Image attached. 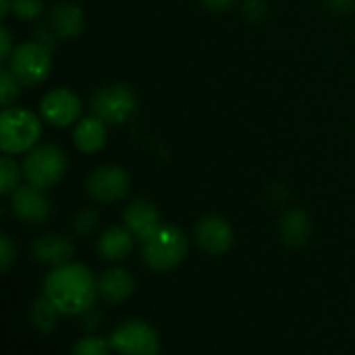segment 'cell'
Segmentation results:
<instances>
[{"mask_svg": "<svg viewBox=\"0 0 355 355\" xmlns=\"http://www.w3.org/2000/svg\"><path fill=\"white\" fill-rule=\"evenodd\" d=\"M98 295V283L83 264H67L54 268L44 281V297L64 316H77L92 310Z\"/></svg>", "mask_w": 355, "mask_h": 355, "instance_id": "6da1fadb", "label": "cell"}, {"mask_svg": "<svg viewBox=\"0 0 355 355\" xmlns=\"http://www.w3.org/2000/svg\"><path fill=\"white\" fill-rule=\"evenodd\" d=\"M42 137V123L40 119L19 106L2 108L0 112V150L6 156L27 154L37 146Z\"/></svg>", "mask_w": 355, "mask_h": 355, "instance_id": "7a4b0ae2", "label": "cell"}, {"mask_svg": "<svg viewBox=\"0 0 355 355\" xmlns=\"http://www.w3.org/2000/svg\"><path fill=\"white\" fill-rule=\"evenodd\" d=\"M187 254V239L183 231L175 225H160L156 233L141 241V256L144 262L156 270L164 272L183 262Z\"/></svg>", "mask_w": 355, "mask_h": 355, "instance_id": "3957f363", "label": "cell"}, {"mask_svg": "<svg viewBox=\"0 0 355 355\" xmlns=\"http://www.w3.org/2000/svg\"><path fill=\"white\" fill-rule=\"evenodd\" d=\"M21 166H23V175L27 183L40 189H48L64 177L69 160H67V154L58 146L44 144V146H35L33 150H29Z\"/></svg>", "mask_w": 355, "mask_h": 355, "instance_id": "277c9868", "label": "cell"}, {"mask_svg": "<svg viewBox=\"0 0 355 355\" xmlns=\"http://www.w3.org/2000/svg\"><path fill=\"white\" fill-rule=\"evenodd\" d=\"M50 52L52 50L46 48L44 44H40L37 40H29V42L15 46L6 67L19 79L21 85H27V87L40 85L48 79V75L52 71Z\"/></svg>", "mask_w": 355, "mask_h": 355, "instance_id": "5b68a950", "label": "cell"}, {"mask_svg": "<svg viewBox=\"0 0 355 355\" xmlns=\"http://www.w3.org/2000/svg\"><path fill=\"white\" fill-rule=\"evenodd\" d=\"M92 112L106 125H123L131 119L137 108V98L133 89L125 83H112L98 89L92 96Z\"/></svg>", "mask_w": 355, "mask_h": 355, "instance_id": "8992f818", "label": "cell"}, {"mask_svg": "<svg viewBox=\"0 0 355 355\" xmlns=\"http://www.w3.org/2000/svg\"><path fill=\"white\" fill-rule=\"evenodd\" d=\"M110 347L119 355H158V333L144 320H127L110 335Z\"/></svg>", "mask_w": 355, "mask_h": 355, "instance_id": "52a82bcc", "label": "cell"}, {"mask_svg": "<svg viewBox=\"0 0 355 355\" xmlns=\"http://www.w3.org/2000/svg\"><path fill=\"white\" fill-rule=\"evenodd\" d=\"M129 185H131V179L127 171L116 164H106V166L92 171L85 181L87 193L96 202H102V204H112V202L123 200L129 193Z\"/></svg>", "mask_w": 355, "mask_h": 355, "instance_id": "ba28073f", "label": "cell"}, {"mask_svg": "<svg viewBox=\"0 0 355 355\" xmlns=\"http://www.w3.org/2000/svg\"><path fill=\"white\" fill-rule=\"evenodd\" d=\"M40 114L44 116L46 123L54 127H69L73 123H79L81 100L75 92L67 87H54L42 98Z\"/></svg>", "mask_w": 355, "mask_h": 355, "instance_id": "9c48e42d", "label": "cell"}, {"mask_svg": "<svg viewBox=\"0 0 355 355\" xmlns=\"http://www.w3.org/2000/svg\"><path fill=\"white\" fill-rule=\"evenodd\" d=\"M10 208L12 214L29 225H40L44 220H48L50 212H52V204L48 200V196L44 193V189L27 183V185H19L12 193H10Z\"/></svg>", "mask_w": 355, "mask_h": 355, "instance_id": "30bf717a", "label": "cell"}, {"mask_svg": "<svg viewBox=\"0 0 355 355\" xmlns=\"http://www.w3.org/2000/svg\"><path fill=\"white\" fill-rule=\"evenodd\" d=\"M196 239L204 252L212 256H220L229 252L233 245V227L225 218L216 214H208L196 225Z\"/></svg>", "mask_w": 355, "mask_h": 355, "instance_id": "8fae6325", "label": "cell"}, {"mask_svg": "<svg viewBox=\"0 0 355 355\" xmlns=\"http://www.w3.org/2000/svg\"><path fill=\"white\" fill-rule=\"evenodd\" d=\"M31 254L40 264L52 266V268H60L71 264V258L75 254V245L69 237L58 235V233H48L42 235L33 241L31 245Z\"/></svg>", "mask_w": 355, "mask_h": 355, "instance_id": "7c38bea8", "label": "cell"}, {"mask_svg": "<svg viewBox=\"0 0 355 355\" xmlns=\"http://www.w3.org/2000/svg\"><path fill=\"white\" fill-rule=\"evenodd\" d=\"M123 220H125V227L135 235V239L144 241L148 239L152 233H156L160 229V212L158 208L150 202V200H133L125 212H123Z\"/></svg>", "mask_w": 355, "mask_h": 355, "instance_id": "4fadbf2b", "label": "cell"}, {"mask_svg": "<svg viewBox=\"0 0 355 355\" xmlns=\"http://www.w3.org/2000/svg\"><path fill=\"white\" fill-rule=\"evenodd\" d=\"M50 29L58 40H75L85 29V12L75 2H58L50 12Z\"/></svg>", "mask_w": 355, "mask_h": 355, "instance_id": "5bb4252c", "label": "cell"}, {"mask_svg": "<svg viewBox=\"0 0 355 355\" xmlns=\"http://www.w3.org/2000/svg\"><path fill=\"white\" fill-rule=\"evenodd\" d=\"M135 291V279L125 268H110L98 281V295L108 304H121Z\"/></svg>", "mask_w": 355, "mask_h": 355, "instance_id": "9a60e30c", "label": "cell"}, {"mask_svg": "<svg viewBox=\"0 0 355 355\" xmlns=\"http://www.w3.org/2000/svg\"><path fill=\"white\" fill-rule=\"evenodd\" d=\"M135 235L127 227H108L98 239V254L108 262H121L133 252Z\"/></svg>", "mask_w": 355, "mask_h": 355, "instance_id": "2e32d148", "label": "cell"}, {"mask_svg": "<svg viewBox=\"0 0 355 355\" xmlns=\"http://www.w3.org/2000/svg\"><path fill=\"white\" fill-rule=\"evenodd\" d=\"M106 139H108V131H106V123L102 119H98L94 114L79 119L75 133H73V141L79 152L96 154L106 146Z\"/></svg>", "mask_w": 355, "mask_h": 355, "instance_id": "e0dca14e", "label": "cell"}, {"mask_svg": "<svg viewBox=\"0 0 355 355\" xmlns=\"http://www.w3.org/2000/svg\"><path fill=\"white\" fill-rule=\"evenodd\" d=\"M310 233H312V220L310 216L300 210V208H293V210H287L281 220H279V235L281 239L291 245V248H302L308 243L310 239Z\"/></svg>", "mask_w": 355, "mask_h": 355, "instance_id": "ac0fdd59", "label": "cell"}, {"mask_svg": "<svg viewBox=\"0 0 355 355\" xmlns=\"http://www.w3.org/2000/svg\"><path fill=\"white\" fill-rule=\"evenodd\" d=\"M60 312L54 308V304L48 297H40L31 308V322L42 333H52L58 324Z\"/></svg>", "mask_w": 355, "mask_h": 355, "instance_id": "d6986e66", "label": "cell"}, {"mask_svg": "<svg viewBox=\"0 0 355 355\" xmlns=\"http://www.w3.org/2000/svg\"><path fill=\"white\" fill-rule=\"evenodd\" d=\"M21 94V83L19 79L8 71V67L0 69V106L10 108Z\"/></svg>", "mask_w": 355, "mask_h": 355, "instance_id": "ffe728a7", "label": "cell"}, {"mask_svg": "<svg viewBox=\"0 0 355 355\" xmlns=\"http://www.w3.org/2000/svg\"><path fill=\"white\" fill-rule=\"evenodd\" d=\"M19 179H21V171H19L17 162L4 154L0 160V193L10 196L19 187Z\"/></svg>", "mask_w": 355, "mask_h": 355, "instance_id": "44dd1931", "label": "cell"}, {"mask_svg": "<svg viewBox=\"0 0 355 355\" xmlns=\"http://www.w3.org/2000/svg\"><path fill=\"white\" fill-rule=\"evenodd\" d=\"M110 349V341L102 337H83L75 343L73 355H108Z\"/></svg>", "mask_w": 355, "mask_h": 355, "instance_id": "7402d4cb", "label": "cell"}, {"mask_svg": "<svg viewBox=\"0 0 355 355\" xmlns=\"http://www.w3.org/2000/svg\"><path fill=\"white\" fill-rule=\"evenodd\" d=\"M10 12L21 21H35L44 12V0H12Z\"/></svg>", "mask_w": 355, "mask_h": 355, "instance_id": "603a6c76", "label": "cell"}, {"mask_svg": "<svg viewBox=\"0 0 355 355\" xmlns=\"http://www.w3.org/2000/svg\"><path fill=\"white\" fill-rule=\"evenodd\" d=\"M98 223H100L98 210H94V208H83V210H79V212L75 214L73 229H75L77 235H83V237H85V235H89V233L96 231Z\"/></svg>", "mask_w": 355, "mask_h": 355, "instance_id": "cb8c5ba5", "label": "cell"}, {"mask_svg": "<svg viewBox=\"0 0 355 355\" xmlns=\"http://www.w3.org/2000/svg\"><path fill=\"white\" fill-rule=\"evenodd\" d=\"M243 17L250 21H262L268 15V4L264 0H243L241 4Z\"/></svg>", "mask_w": 355, "mask_h": 355, "instance_id": "d4e9b609", "label": "cell"}, {"mask_svg": "<svg viewBox=\"0 0 355 355\" xmlns=\"http://www.w3.org/2000/svg\"><path fill=\"white\" fill-rule=\"evenodd\" d=\"M15 258H17V248H15L12 239L8 235H2L0 237V268H2V272H6L10 268Z\"/></svg>", "mask_w": 355, "mask_h": 355, "instance_id": "484cf974", "label": "cell"}, {"mask_svg": "<svg viewBox=\"0 0 355 355\" xmlns=\"http://www.w3.org/2000/svg\"><path fill=\"white\" fill-rule=\"evenodd\" d=\"M12 50H15V44H12L10 29H8V27H2V29H0V60H2V62H8Z\"/></svg>", "mask_w": 355, "mask_h": 355, "instance_id": "4316f807", "label": "cell"}, {"mask_svg": "<svg viewBox=\"0 0 355 355\" xmlns=\"http://www.w3.org/2000/svg\"><path fill=\"white\" fill-rule=\"evenodd\" d=\"M324 2L337 15H349L355 10V0H324Z\"/></svg>", "mask_w": 355, "mask_h": 355, "instance_id": "83f0119b", "label": "cell"}, {"mask_svg": "<svg viewBox=\"0 0 355 355\" xmlns=\"http://www.w3.org/2000/svg\"><path fill=\"white\" fill-rule=\"evenodd\" d=\"M200 2H202V6H206L212 12H225L227 8L233 6L235 0H200Z\"/></svg>", "mask_w": 355, "mask_h": 355, "instance_id": "f1b7e54d", "label": "cell"}, {"mask_svg": "<svg viewBox=\"0 0 355 355\" xmlns=\"http://www.w3.org/2000/svg\"><path fill=\"white\" fill-rule=\"evenodd\" d=\"M10 8H12V0H0V15H2V19L10 12Z\"/></svg>", "mask_w": 355, "mask_h": 355, "instance_id": "f546056e", "label": "cell"}]
</instances>
